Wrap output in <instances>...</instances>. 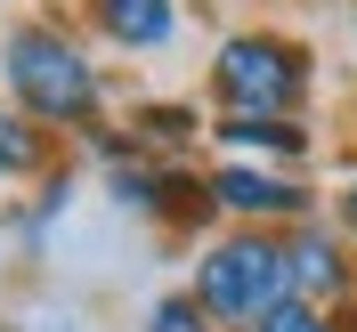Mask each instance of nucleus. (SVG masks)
Wrapping results in <instances>:
<instances>
[{
	"label": "nucleus",
	"instance_id": "1",
	"mask_svg": "<svg viewBox=\"0 0 357 332\" xmlns=\"http://www.w3.org/2000/svg\"><path fill=\"white\" fill-rule=\"evenodd\" d=\"M0 73H8V89H17V106H33L41 122H89V106H98L89 57L66 41V33H49V24H17L8 49H0Z\"/></svg>",
	"mask_w": 357,
	"mask_h": 332
},
{
	"label": "nucleus",
	"instance_id": "2",
	"mask_svg": "<svg viewBox=\"0 0 357 332\" xmlns=\"http://www.w3.org/2000/svg\"><path fill=\"white\" fill-rule=\"evenodd\" d=\"M276 300H292V260L268 235H227L220 251H203L195 267V308L227 316V324H260Z\"/></svg>",
	"mask_w": 357,
	"mask_h": 332
},
{
	"label": "nucleus",
	"instance_id": "3",
	"mask_svg": "<svg viewBox=\"0 0 357 332\" xmlns=\"http://www.w3.org/2000/svg\"><path fill=\"white\" fill-rule=\"evenodd\" d=\"M309 65H301V49L292 41H268V33H244V41L220 49V97L236 113H284L301 97Z\"/></svg>",
	"mask_w": 357,
	"mask_h": 332
},
{
	"label": "nucleus",
	"instance_id": "4",
	"mask_svg": "<svg viewBox=\"0 0 357 332\" xmlns=\"http://www.w3.org/2000/svg\"><path fill=\"white\" fill-rule=\"evenodd\" d=\"M211 203H227V211H252V219H268V211H301V187L276 171H220L211 178Z\"/></svg>",
	"mask_w": 357,
	"mask_h": 332
},
{
	"label": "nucleus",
	"instance_id": "5",
	"mask_svg": "<svg viewBox=\"0 0 357 332\" xmlns=\"http://www.w3.org/2000/svg\"><path fill=\"white\" fill-rule=\"evenodd\" d=\"M89 8H98V24H106L122 49H162L171 24H178L171 0H89Z\"/></svg>",
	"mask_w": 357,
	"mask_h": 332
},
{
	"label": "nucleus",
	"instance_id": "6",
	"mask_svg": "<svg viewBox=\"0 0 357 332\" xmlns=\"http://www.w3.org/2000/svg\"><path fill=\"white\" fill-rule=\"evenodd\" d=\"M284 260H292V300H333L341 292V251L325 244V235H301V244H284Z\"/></svg>",
	"mask_w": 357,
	"mask_h": 332
},
{
	"label": "nucleus",
	"instance_id": "7",
	"mask_svg": "<svg viewBox=\"0 0 357 332\" xmlns=\"http://www.w3.org/2000/svg\"><path fill=\"white\" fill-rule=\"evenodd\" d=\"M236 146H268V155H301V130L292 122H276V113H236V122H220Z\"/></svg>",
	"mask_w": 357,
	"mask_h": 332
},
{
	"label": "nucleus",
	"instance_id": "8",
	"mask_svg": "<svg viewBox=\"0 0 357 332\" xmlns=\"http://www.w3.org/2000/svg\"><path fill=\"white\" fill-rule=\"evenodd\" d=\"M252 332H333V324H325V316H317L309 300H276V308H268Z\"/></svg>",
	"mask_w": 357,
	"mask_h": 332
},
{
	"label": "nucleus",
	"instance_id": "9",
	"mask_svg": "<svg viewBox=\"0 0 357 332\" xmlns=\"http://www.w3.org/2000/svg\"><path fill=\"white\" fill-rule=\"evenodd\" d=\"M146 332H211V316H203L195 300H162V308L146 316Z\"/></svg>",
	"mask_w": 357,
	"mask_h": 332
},
{
	"label": "nucleus",
	"instance_id": "10",
	"mask_svg": "<svg viewBox=\"0 0 357 332\" xmlns=\"http://www.w3.org/2000/svg\"><path fill=\"white\" fill-rule=\"evenodd\" d=\"M8 171H33V130L0 113V178H8Z\"/></svg>",
	"mask_w": 357,
	"mask_h": 332
},
{
	"label": "nucleus",
	"instance_id": "11",
	"mask_svg": "<svg viewBox=\"0 0 357 332\" xmlns=\"http://www.w3.org/2000/svg\"><path fill=\"white\" fill-rule=\"evenodd\" d=\"M341 219H349V227H357V187H349V195H341Z\"/></svg>",
	"mask_w": 357,
	"mask_h": 332
}]
</instances>
